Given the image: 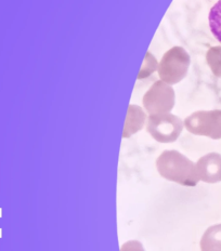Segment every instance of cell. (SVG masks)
Here are the masks:
<instances>
[{
    "instance_id": "5",
    "label": "cell",
    "mask_w": 221,
    "mask_h": 251,
    "mask_svg": "<svg viewBox=\"0 0 221 251\" xmlns=\"http://www.w3.org/2000/svg\"><path fill=\"white\" fill-rule=\"evenodd\" d=\"M196 171L199 180L214 183L221 180V157L217 154H208L197 161Z\"/></svg>"
},
{
    "instance_id": "2",
    "label": "cell",
    "mask_w": 221,
    "mask_h": 251,
    "mask_svg": "<svg viewBox=\"0 0 221 251\" xmlns=\"http://www.w3.org/2000/svg\"><path fill=\"white\" fill-rule=\"evenodd\" d=\"M189 65L190 56L188 52L182 47H173L163 55L157 71L162 81L167 85H175L186 77Z\"/></svg>"
},
{
    "instance_id": "7",
    "label": "cell",
    "mask_w": 221,
    "mask_h": 251,
    "mask_svg": "<svg viewBox=\"0 0 221 251\" xmlns=\"http://www.w3.org/2000/svg\"><path fill=\"white\" fill-rule=\"evenodd\" d=\"M201 251H221V226L208 228L201 239Z\"/></svg>"
},
{
    "instance_id": "8",
    "label": "cell",
    "mask_w": 221,
    "mask_h": 251,
    "mask_svg": "<svg viewBox=\"0 0 221 251\" xmlns=\"http://www.w3.org/2000/svg\"><path fill=\"white\" fill-rule=\"evenodd\" d=\"M209 27L213 35L221 44V0L212 7L208 15Z\"/></svg>"
},
{
    "instance_id": "10",
    "label": "cell",
    "mask_w": 221,
    "mask_h": 251,
    "mask_svg": "<svg viewBox=\"0 0 221 251\" xmlns=\"http://www.w3.org/2000/svg\"><path fill=\"white\" fill-rule=\"evenodd\" d=\"M119 251H145V249L139 240H128L120 246Z\"/></svg>"
},
{
    "instance_id": "6",
    "label": "cell",
    "mask_w": 221,
    "mask_h": 251,
    "mask_svg": "<svg viewBox=\"0 0 221 251\" xmlns=\"http://www.w3.org/2000/svg\"><path fill=\"white\" fill-rule=\"evenodd\" d=\"M145 119L146 116L141 107L133 105V104L129 105L127 119H126V124L124 127L123 138L127 139L130 138L131 135H134L135 133L139 132L140 130L143 128Z\"/></svg>"
},
{
    "instance_id": "3",
    "label": "cell",
    "mask_w": 221,
    "mask_h": 251,
    "mask_svg": "<svg viewBox=\"0 0 221 251\" xmlns=\"http://www.w3.org/2000/svg\"><path fill=\"white\" fill-rule=\"evenodd\" d=\"M184 125L182 120L170 113L150 115L146 130L160 143H172L180 137Z\"/></svg>"
},
{
    "instance_id": "9",
    "label": "cell",
    "mask_w": 221,
    "mask_h": 251,
    "mask_svg": "<svg viewBox=\"0 0 221 251\" xmlns=\"http://www.w3.org/2000/svg\"><path fill=\"white\" fill-rule=\"evenodd\" d=\"M156 67H157L156 59L150 53V52H147L146 57L144 60V64H143V66H142L138 78L139 79H143V78H146L147 76H150L152 73L156 71Z\"/></svg>"
},
{
    "instance_id": "1",
    "label": "cell",
    "mask_w": 221,
    "mask_h": 251,
    "mask_svg": "<svg viewBox=\"0 0 221 251\" xmlns=\"http://www.w3.org/2000/svg\"><path fill=\"white\" fill-rule=\"evenodd\" d=\"M156 169L164 179L182 186H195L199 179L196 166L178 151H165L157 157Z\"/></svg>"
},
{
    "instance_id": "4",
    "label": "cell",
    "mask_w": 221,
    "mask_h": 251,
    "mask_svg": "<svg viewBox=\"0 0 221 251\" xmlns=\"http://www.w3.org/2000/svg\"><path fill=\"white\" fill-rule=\"evenodd\" d=\"M143 106L150 115L169 113L175 105V91L164 81H156L143 97Z\"/></svg>"
}]
</instances>
